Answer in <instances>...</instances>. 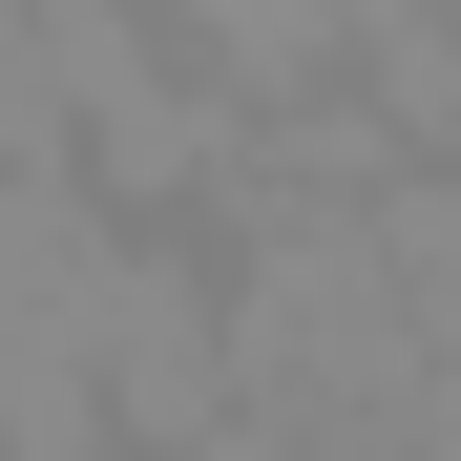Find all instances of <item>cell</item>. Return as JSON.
<instances>
[{"label": "cell", "mask_w": 461, "mask_h": 461, "mask_svg": "<svg viewBox=\"0 0 461 461\" xmlns=\"http://www.w3.org/2000/svg\"><path fill=\"white\" fill-rule=\"evenodd\" d=\"M63 336H85L105 440L189 461V440L230 420V294H210V230H126V210H105V252H85V294H63Z\"/></svg>", "instance_id": "cell-1"}, {"label": "cell", "mask_w": 461, "mask_h": 461, "mask_svg": "<svg viewBox=\"0 0 461 461\" xmlns=\"http://www.w3.org/2000/svg\"><path fill=\"white\" fill-rule=\"evenodd\" d=\"M85 461H147V440H85Z\"/></svg>", "instance_id": "cell-4"}, {"label": "cell", "mask_w": 461, "mask_h": 461, "mask_svg": "<svg viewBox=\"0 0 461 461\" xmlns=\"http://www.w3.org/2000/svg\"><path fill=\"white\" fill-rule=\"evenodd\" d=\"M85 252H105V210H85V189H63V168H0V336L63 315V294H85Z\"/></svg>", "instance_id": "cell-2"}, {"label": "cell", "mask_w": 461, "mask_h": 461, "mask_svg": "<svg viewBox=\"0 0 461 461\" xmlns=\"http://www.w3.org/2000/svg\"><path fill=\"white\" fill-rule=\"evenodd\" d=\"M399 22H461V0H336V42H399Z\"/></svg>", "instance_id": "cell-3"}]
</instances>
